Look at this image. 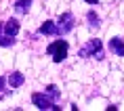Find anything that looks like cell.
I'll return each instance as SVG.
<instances>
[{"label":"cell","mask_w":124,"mask_h":111,"mask_svg":"<svg viewBox=\"0 0 124 111\" xmlns=\"http://www.w3.org/2000/svg\"><path fill=\"white\" fill-rule=\"evenodd\" d=\"M17 34H19V21L17 19H8L4 23H0V46H13Z\"/></svg>","instance_id":"6da1fadb"},{"label":"cell","mask_w":124,"mask_h":111,"mask_svg":"<svg viewBox=\"0 0 124 111\" xmlns=\"http://www.w3.org/2000/svg\"><path fill=\"white\" fill-rule=\"evenodd\" d=\"M78 55H80V57H84V59H97V61H101V59H103V44H101V40H97V38L88 40V42L78 50Z\"/></svg>","instance_id":"7a4b0ae2"},{"label":"cell","mask_w":124,"mask_h":111,"mask_svg":"<svg viewBox=\"0 0 124 111\" xmlns=\"http://www.w3.org/2000/svg\"><path fill=\"white\" fill-rule=\"evenodd\" d=\"M46 52L53 57V61H55V63H61V61L67 57V52H70V46H67L65 40H55L53 44H48Z\"/></svg>","instance_id":"3957f363"},{"label":"cell","mask_w":124,"mask_h":111,"mask_svg":"<svg viewBox=\"0 0 124 111\" xmlns=\"http://www.w3.org/2000/svg\"><path fill=\"white\" fill-rule=\"evenodd\" d=\"M32 103L38 107V109H48V111H59L61 107H57L55 105V101H53L48 94H44V92H36V94H32Z\"/></svg>","instance_id":"277c9868"},{"label":"cell","mask_w":124,"mask_h":111,"mask_svg":"<svg viewBox=\"0 0 124 111\" xmlns=\"http://www.w3.org/2000/svg\"><path fill=\"white\" fill-rule=\"evenodd\" d=\"M74 25H76V19H74L72 13H63L59 15L57 19V27H59V36H65V34H70L74 29Z\"/></svg>","instance_id":"5b68a950"},{"label":"cell","mask_w":124,"mask_h":111,"mask_svg":"<svg viewBox=\"0 0 124 111\" xmlns=\"http://www.w3.org/2000/svg\"><path fill=\"white\" fill-rule=\"evenodd\" d=\"M38 34H42V36H59L57 21H44V23L38 27Z\"/></svg>","instance_id":"8992f818"},{"label":"cell","mask_w":124,"mask_h":111,"mask_svg":"<svg viewBox=\"0 0 124 111\" xmlns=\"http://www.w3.org/2000/svg\"><path fill=\"white\" fill-rule=\"evenodd\" d=\"M109 50L118 57H124V40L122 38H111L109 40Z\"/></svg>","instance_id":"52a82bcc"},{"label":"cell","mask_w":124,"mask_h":111,"mask_svg":"<svg viewBox=\"0 0 124 111\" xmlns=\"http://www.w3.org/2000/svg\"><path fill=\"white\" fill-rule=\"evenodd\" d=\"M23 82H25V78H23V73H19V71H13V73L7 78V84L11 86V88H19Z\"/></svg>","instance_id":"ba28073f"},{"label":"cell","mask_w":124,"mask_h":111,"mask_svg":"<svg viewBox=\"0 0 124 111\" xmlns=\"http://www.w3.org/2000/svg\"><path fill=\"white\" fill-rule=\"evenodd\" d=\"M34 0H15V13L17 15H27V11H30V7H32Z\"/></svg>","instance_id":"9c48e42d"},{"label":"cell","mask_w":124,"mask_h":111,"mask_svg":"<svg viewBox=\"0 0 124 111\" xmlns=\"http://www.w3.org/2000/svg\"><path fill=\"white\" fill-rule=\"evenodd\" d=\"M86 19H88V25H91L93 29H97V27L101 25V19H99V15L95 13V11H88V15H86Z\"/></svg>","instance_id":"30bf717a"},{"label":"cell","mask_w":124,"mask_h":111,"mask_svg":"<svg viewBox=\"0 0 124 111\" xmlns=\"http://www.w3.org/2000/svg\"><path fill=\"white\" fill-rule=\"evenodd\" d=\"M44 94H48L53 101H57V98H59V88H57L55 84H48V86L44 88Z\"/></svg>","instance_id":"8fae6325"},{"label":"cell","mask_w":124,"mask_h":111,"mask_svg":"<svg viewBox=\"0 0 124 111\" xmlns=\"http://www.w3.org/2000/svg\"><path fill=\"white\" fill-rule=\"evenodd\" d=\"M4 84H7V80H4V78H0V90H4Z\"/></svg>","instance_id":"7c38bea8"},{"label":"cell","mask_w":124,"mask_h":111,"mask_svg":"<svg viewBox=\"0 0 124 111\" xmlns=\"http://www.w3.org/2000/svg\"><path fill=\"white\" fill-rule=\"evenodd\" d=\"M84 2H88V4H99V0H84Z\"/></svg>","instance_id":"4fadbf2b"}]
</instances>
